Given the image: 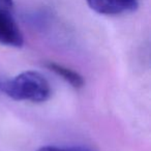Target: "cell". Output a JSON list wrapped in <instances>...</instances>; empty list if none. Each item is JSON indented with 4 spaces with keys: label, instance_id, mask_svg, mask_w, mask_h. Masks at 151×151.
I'll use <instances>...</instances> for the list:
<instances>
[{
    "label": "cell",
    "instance_id": "1",
    "mask_svg": "<svg viewBox=\"0 0 151 151\" xmlns=\"http://www.w3.org/2000/svg\"><path fill=\"white\" fill-rule=\"evenodd\" d=\"M0 90L18 101L45 103L51 97V85L42 73L26 70L0 84Z\"/></svg>",
    "mask_w": 151,
    "mask_h": 151
},
{
    "label": "cell",
    "instance_id": "2",
    "mask_svg": "<svg viewBox=\"0 0 151 151\" xmlns=\"http://www.w3.org/2000/svg\"><path fill=\"white\" fill-rule=\"evenodd\" d=\"M0 44L13 48H21L24 45L23 33L12 9L2 4H0Z\"/></svg>",
    "mask_w": 151,
    "mask_h": 151
},
{
    "label": "cell",
    "instance_id": "3",
    "mask_svg": "<svg viewBox=\"0 0 151 151\" xmlns=\"http://www.w3.org/2000/svg\"><path fill=\"white\" fill-rule=\"evenodd\" d=\"M87 4L99 15L117 16L134 12L139 6V0H87Z\"/></svg>",
    "mask_w": 151,
    "mask_h": 151
},
{
    "label": "cell",
    "instance_id": "4",
    "mask_svg": "<svg viewBox=\"0 0 151 151\" xmlns=\"http://www.w3.org/2000/svg\"><path fill=\"white\" fill-rule=\"evenodd\" d=\"M47 67L50 70H52L53 73H56L57 76L61 77L65 82H67L73 88L79 89L84 86L85 84L84 78L79 73L73 70V69L68 68V67L64 66L62 64H59V63L52 62V61L47 63Z\"/></svg>",
    "mask_w": 151,
    "mask_h": 151
},
{
    "label": "cell",
    "instance_id": "5",
    "mask_svg": "<svg viewBox=\"0 0 151 151\" xmlns=\"http://www.w3.org/2000/svg\"><path fill=\"white\" fill-rule=\"evenodd\" d=\"M36 151H94V150L84 146L59 147V146H53V145H48V146L40 147Z\"/></svg>",
    "mask_w": 151,
    "mask_h": 151
},
{
    "label": "cell",
    "instance_id": "6",
    "mask_svg": "<svg viewBox=\"0 0 151 151\" xmlns=\"http://www.w3.org/2000/svg\"><path fill=\"white\" fill-rule=\"evenodd\" d=\"M0 4L4 5L9 9H13L14 7V0H0Z\"/></svg>",
    "mask_w": 151,
    "mask_h": 151
}]
</instances>
